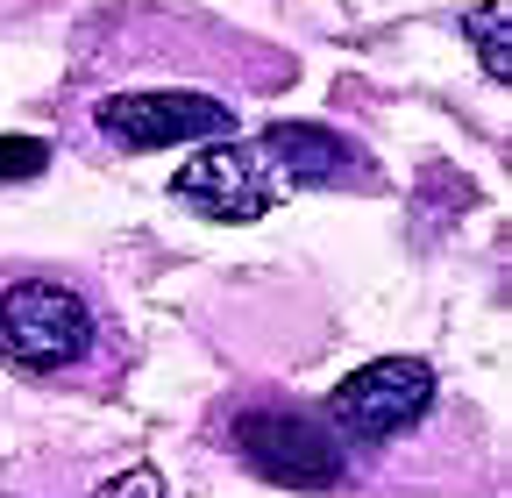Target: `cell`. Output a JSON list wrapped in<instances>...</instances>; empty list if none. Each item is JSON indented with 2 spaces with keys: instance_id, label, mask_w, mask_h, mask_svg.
Instances as JSON below:
<instances>
[{
  "instance_id": "obj_1",
  "label": "cell",
  "mask_w": 512,
  "mask_h": 498,
  "mask_svg": "<svg viewBox=\"0 0 512 498\" xmlns=\"http://www.w3.org/2000/svg\"><path fill=\"white\" fill-rule=\"evenodd\" d=\"M427 413H434V363L420 356H377L328 392V427L342 434L349 456H384L413 442Z\"/></svg>"
},
{
  "instance_id": "obj_2",
  "label": "cell",
  "mask_w": 512,
  "mask_h": 498,
  "mask_svg": "<svg viewBox=\"0 0 512 498\" xmlns=\"http://www.w3.org/2000/svg\"><path fill=\"white\" fill-rule=\"evenodd\" d=\"M93 349V306L64 278H15L0 292V363L29 378H64Z\"/></svg>"
},
{
  "instance_id": "obj_3",
  "label": "cell",
  "mask_w": 512,
  "mask_h": 498,
  "mask_svg": "<svg viewBox=\"0 0 512 498\" xmlns=\"http://www.w3.org/2000/svg\"><path fill=\"white\" fill-rule=\"evenodd\" d=\"M235 449L256 477H271L285 491H328L349 477V449L342 434L328 427V413H306V406H249L242 427H235Z\"/></svg>"
},
{
  "instance_id": "obj_4",
  "label": "cell",
  "mask_w": 512,
  "mask_h": 498,
  "mask_svg": "<svg viewBox=\"0 0 512 498\" xmlns=\"http://www.w3.org/2000/svg\"><path fill=\"white\" fill-rule=\"evenodd\" d=\"M100 136L121 150H171V143H221L235 136V114L207 93H107L93 107Z\"/></svg>"
},
{
  "instance_id": "obj_5",
  "label": "cell",
  "mask_w": 512,
  "mask_h": 498,
  "mask_svg": "<svg viewBox=\"0 0 512 498\" xmlns=\"http://www.w3.org/2000/svg\"><path fill=\"white\" fill-rule=\"evenodd\" d=\"M171 193H178L192 214H207V221H228V228H235V221H264L271 200H278V185H271L264 157H256L249 143L221 136V143H207V150L185 157V171L171 178Z\"/></svg>"
},
{
  "instance_id": "obj_6",
  "label": "cell",
  "mask_w": 512,
  "mask_h": 498,
  "mask_svg": "<svg viewBox=\"0 0 512 498\" xmlns=\"http://www.w3.org/2000/svg\"><path fill=\"white\" fill-rule=\"evenodd\" d=\"M256 157H264L271 185H342L356 178V150L328 129H306V121H278V129H264V143H256Z\"/></svg>"
},
{
  "instance_id": "obj_7",
  "label": "cell",
  "mask_w": 512,
  "mask_h": 498,
  "mask_svg": "<svg viewBox=\"0 0 512 498\" xmlns=\"http://www.w3.org/2000/svg\"><path fill=\"white\" fill-rule=\"evenodd\" d=\"M470 43L484 50V72L491 79H512V43H505V8H498V0L470 15Z\"/></svg>"
},
{
  "instance_id": "obj_8",
  "label": "cell",
  "mask_w": 512,
  "mask_h": 498,
  "mask_svg": "<svg viewBox=\"0 0 512 498\" xmlns=\"http://www.w3.org/2000/svg\"><path fill=\"white\" fill-rule=\"evenodd\" d=\"M50 164V150L36 136H0V178H36Z\"/></svg>"
},
{
  "instance_id": "obj_9",
  "label": "cell",
  "mask_w": 512,
  "mask_h": 498,
  "mask_svg": "<svg viewBox=\"0 0 512 498\" xmlns=\"http://www.w3.org/2000/svg\"><path fill=\"white\" fill-rule=\"evenodd\" d=\"M93 498H164V484H157V470H143V463H136V470H121L114 484H100Z\"/></svg>"
}]
</instances>
